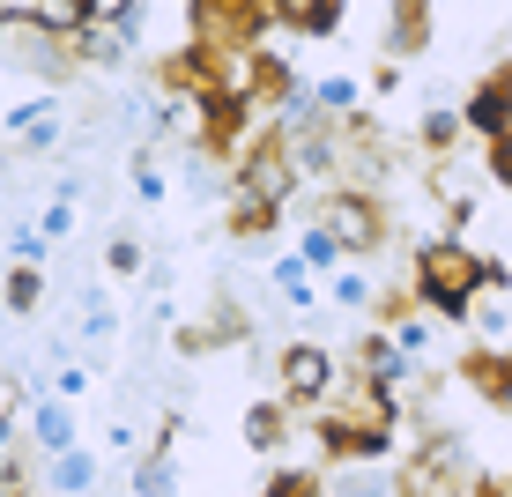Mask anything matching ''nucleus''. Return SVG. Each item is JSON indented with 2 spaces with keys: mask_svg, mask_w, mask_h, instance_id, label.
<instances>
[{
  "mask_svg": "<svg viewBox=\"0 0 512 497\" xmlns=\"http://www.w3.org/2000/svg\"><path fill=\"white\" fill-rule=\"evenodd\" d=\"M416 282L438 312H475V290H483V260L461 238H431L416 245Z\"/></svg>",
  "mask_w": 512,
  "mask_h": 497,
  "instance_id": "obj_1",
  "label": "nucleus"
},
{
  "mask_svg": "<svg viewBox=\"0 0 512 497\" xmlns=\"http://www.w3.org/2000/svg\"><path fill=\"white\" fill-rule=\"evenodd\" d=\"M260 23H268V8H260V0H193V45H201L208 60L253 52Z\"/></svg>",
  "mask_w": 512,
  "mask_h": 497,
  "instance_id": "obj_2",
  "label": "nucleus"
},
{
  "mask_svg": "<svg viewBox=\"0 0 512 497\" xmlns=\"http://www.w3.org/2000/svg\"><path fill=\"white\" fill-rule=\"evenodd\" d=\"M0 38H8V67H15V75H45V82H60L67 67H75V52L60 45V30H45L38 15H23V8H8Z\"/></svg>",
  "mask_w": 512,
  "mask_h": 497,
  "instance_id": "obj_3",
  "label": "nucleus"
},
{
  "mask_svg": "<svg viewBox=\"0 0 512 497\" xmlns=\"http://www.w3.org/2000/svg\"><path fill=\"white\" fill-rule=\"evenodd\" d=\"M275 379H282V401H290V408H320L334 394V357L320 342H290L282 364H275Z\"/></svg>",
  "mask_w": 512,
  "mask_h": 497,
  "instance_id": "obj_4",
  "label": "nucleus"
},
{
  "mask_svg": "<svg viewBox=\"0 0 512 497\" xmlns=\"http://www.w3.org/2000/svg\"><path fill=\"white\" fill-rule=\"evenodd\" d=\"M461 119H468L475 134L505 141V134H512V75H490V82H475V97L461 104Z\"/></svg>",
  "mask_w": 512,
  "mask_h": 497,
  "instance_id": "obj_5",
  "label": "nucleus"
},
{
  "mask_svg": "<svg viewBox=\"0 0 512 497\" xmlns=\"http://www.w3.org/2000/svg\"><path fill=\"white\" fill-rule=\"evenodd\" d=\"M327 497H401V475L386 460H342L327 475Z\"/></svg>",
  "mask_w": 512,
  "mask_h": 497,
  "instance_id": "obj_6",
  "label": "nucleus"
},
{
  "mask_svg": "<svg viewBox=\"0 0 512 497\" xmlns=\"http://www.w3.org/2000/svg\"><path fill=\"white\" fill-rule=\"evenodd\" d=\"M45 483H52V497H97V483H104V460H97L90 446H75V453L45 460Z\"/></svg>",
  "mask_w": 512,
  "mask_h": 497,
  "instance_id": "obj_7",
  "label": "nucleus"
},
{
  "mask_svg": "<svg viewBox=\"0 0 512 497\" xmlns=\"http://www.w3.org/2000/svg\"><path fill=\"white\" fill-rule=\"evenodd\" d=\"M30 438H38V446H45L52 460H60V453H75V408H67L60 394L38 401V408H30Z\"/></svg>",
  "mask_w": 512,
  "mask_h": 497,
  "instance_id": "obj_8",
  "label": "nucleus"
},
{
  "mask_svg": "<svg viewBox=\"0 0 512 497\" xmlns=\"http://www.w3.org/2000/svg\"><path fill=\"white\" fill-rule=\"evenodd\" d=\"M423 38H431V8H423V0H394V15H386V52L409 60V52H423Z\"/></svg>",
  "mask_w": 512,
  "mask_h": 497,
  "instance_id": "obj_9",
  "label": "nucleus"
},
{
  "mask_svg": "<svg viewBox=\"0 0 512 497\" xmlns=\"http://www.w3.org/2000/svg\"><path fill=\"white\" fill-rule=\"evenodd\" d=\"M327 230L342 245H372L379 238V216H372V201H349V193H342V201H327Z\"/></svg>",
  "mask_w": 512,
  "mask_h": 497,
  "instance_id": "obj_10",
  "label": "nucleus"
},
{
  "mask_svg": "<svg viewBox=\"0 0 512 497\" xmlns=\"http://www.w3.org/2000/svg\"><path fill=\"white\" fill-rule=\"evenodd\" d=\"M282 431H290V401H260L253 416H245V446H253V453H275Z\"/></svg>",
  "mask_w": 512,
  "mask_h": 497,
  "instance_id": "obj_11",
  "label": "nucleus"
},
{
  "mask_svg": "<svg viewBox=\"0 0 512 497\" xmlns=\"http://www.w3.org/2000/svg\"><path fill=\"white\" fill-rule=\"evenodd\" d=\"M45 230H38V216H30V208H15V216H8V253H15V268H38V260H45Z\"/></svg>",
  "mask_w": 512,
  "mask_h": 497,
  "instance_id": "obj_12",
  "label": "nucleus"
},
{
  "mask_svg": "<svg viewBox=\"0 0 512 497\" xmlns=\"http://www.w3.org/2000/svg\"><path fill=\"white\" fill-rule=\"evenodd\" d=\"M268 282H275V290H282V305H297V312H305V305H312V260H305V253H290V260H275V275H268Z\"/></svg>",
  "mask_w": 512,
  "mask_h": 497,
  "instance_id": "obj_13",
  "label": "nucleus"
},
{
  "mask_svg": "<svg viewBox=\"0 0 512 497\" xmlns=\"http://www.w3.org/2000/svg\"><path fill=\"white\" fill-rule=\"evenodd\" d=\"M327 297H334L342 312H364V305H372V275H364V268H334Z\"/></svg>",
  "mask_w": 512,
  "mask_h": 497,
  "instance_id": "obj_14",
  "label": "nucleus"
},
{
  "mask_svg": "<svg viewBox=\"0 0 512 497\" xmlns=\"http://www.w3.org/2000/svg\"><path fill=\"white\" fill-rule=\"evenodd\" d=\"M45 305V268H15L8 275V312L23 319V312H38Z\"/></svg>",
  "mask_w": 512,
  "mask_h": 497,
  "instance_id": "obj_15",
  "label": "nucleus"
},
{
  "mask_svg": "<svg viewBox=\"0 0 512 497\" xmlns=\"http://www.w3.org/2000/svg\"><path fill=\"white\" fill-rule=\"evenodd\" d=\"M282 8H290V23H297V30L327 38V30H334V15H342V0H282Z\"/></svg>",
  "mask_w": 512,
  "mask_h": 497,
  "instance_id": "obj_16",
  "label": "nucleus"
},
{
  "mask_svg": "<svg viewBox=\"0 0 512 497\" xmlns=\"http://www.w3.org/2000/svg\"><path fill=\"white\" fill-rule=\"evenodd\" d=\"M297 253H305V260H312V268H342V253H349V245H342V238H334V230H327V223H312V230H305V238H297Z\"/></svg>",
  "mask_w": 512,
  "mask_h": 497,
  "instance_id": "obj_17",
  "label": "nucleus"
},
{
  "mask_svg": "<svg viewBox=\"0 0 512 497\" xmlns=\"http://www.w3.org/2000/svg\"><path fill=\"white\" fill-rule=\"evenodd\" d=\"M171 490H179V468H171L164 453H149L141 475H134V497H171Z\"/></svg>",
  "mask_w": 512,
  "mask_h": 497,
  "instance_id": "obj_18",
  "label": "nucleus"
},
{
  "mask_svg": "<svg viewBox=\"0 0 512 497\" xmlns=\"http://www.w3.org/2000/svg\"><path fill=\"white\" fill-rule=\"evenodd\" d=\"M38 230H45L52 245H60V238H75V201H45V208H38Z\"/></svg>",
  "mask_w": 512,
  "mask_h": 497,
  "instance_id": "obj_19",
  "label": "nucleus"
},
{
  "mask_svg": "<svg viewBox=\"0 0 512 497\" xmlns=\"http://www.w3.org/2000/svg\"><path fill=\"white\" fill-rule=\"evenodd\" d=\"M453 134H461V112H446V104H431V112H423V141H431V149H446Z\"/></svg>",
  "mask_w": 512,
  "mask_h": 497,
  "instance_id": "obj_20",
  "label": "nucleus"
},
{
  "mask_svg": "<svg viewBox=\"0 0 512 497\" xmlns=\"http://www.w3.org/2000/svg\"><path fill=\"white\" fill-rule=\"evenodd\" d=\"M104 268H112V275H141V245L127 238V230H119V238L104 245Z\"/></svg>",
  "mask_w": 512,
  "mask_h": 497,
  "instance_id": "obj_21",
  "label": "nucleus"
},
{
  "mask_svg": "<svg viewBox=\"0 0 512 497\" xmlns=\"http://www.w3.org/2000/svg\"><path fill=\"white\" fill-rule=\"evenodd\" d=\"M468 319H475V334H490V342H498V334H512V312L498 305V297H490V305H475Z\"/></svg>",
  "mask_w": 512,
  "mask_h": 497,
  "instance_id": "obj_22",
  "label": "nucleus"
},
{
  "mask_svg": "<svg viewBox=\"0 0 512 497\" xmlns=\"http://www.w3.org/2000/svg\"><path fill=\"white\" fill-rule=\"evenodd\" d=\"M312 97H320L327 112H357V82H342V75H334V82H320Z\"/></svg>",
  "mask_w": 512,
  "mask_h": 497,
  "instance_id": "obj_23",
  "label": "nucleus"
},
{
  "mask_svg": "<svg viewBox=\"0 0 512 497\" xmlns=\"http://www.w3.org/2000/svg\"><path fill=\"white\" fill-rule=\"evenodd\" d=\"M394 349L423 357V349H431V319H401V327H394Z\"/></svg>",
  "mask_w": 512,
  "mask_h": 497,
  "instance_id": "obj_24",
  "label": "nucleus"
},
{
  "mask_svg": "<svg viewBox=\"0 0 512 497\" xmlns=\"http://www.w3.org/2000/svg\"><path fill=\"white\" fill-rule=\"evenodd\" d=\"M134 193L141 201H164V171H156L149 156H134Z\"/></svg>",
  "mask_w": 512,
  "mask_h": 497,
  "instance_id": "obj_25",
  "label": "nucleus"
},
{
  "mask_svg": "<svg viewBox=\"0 0 512 497\" xmlns=\"http://www.w3.org/2000/svg\"><path fill=\"white\" fill-rule=\"evenodd\" d=\"M490 171H498V186L512 193V134H505V141H490Z\"/></svg>",
  "mask_w": 512,
  "mask_h": 497,
  "instance_id": "obj_26",
  "label": "nucleus"
},
{
  "mask_svg": "<svg viewBox=\"0 0 512 497\" xmlns=\"http://www.w3.org/2000/svg\"><path fill=\"white\" fill-rule=\"evenodd\" d=\"M82 8H90V23H119V15L141 8V0H82Z\"/></svg>",
  "mask_w": 512,
  "mask_h": 497,
  "instance_id": "obj_27",
  "label": "nucleus"
},
{
  "mask_svg": "<svg viewBox=\"0 0 512 497\" xmlns=\"http://www.w3.org/2000/svg\"><path fill=\"white\" fill-rule=\"evenodd\" d=\"M483 379H490V401L512 416V364H505V371H483Z\"/></svg>",
  "mask_w": 512,
  "mask_h": 497,
  "instance_id": "obj_28",
  "label": "nucleus"
},
{
  "mask_svg": "<svg viewBox=\"0 0 512 497\" xmlns=\"http://www.w3.org/2000/svg\"><path fill=\"white\" fill-rule=\"evenodd\" d=\"M52 379H60V394H90V371H82V364H60Z\"/></svg>",
  "mask_w": 512,
  "mask_h": 497,
  "instance_id": "obj_29",
  "label": "nucleus"
},
{
  "mask_svg": "<svg viewBox=\"0 0 512 497\" xmlns=\"http://www.w3.org/2000/svg\"><path fill=\"white\" fill-rule=\"evenodd\" d=\"M475 497H505V490H498V483H475Z\"/></svg>",
  "mask_w": 512,
  "mask_h": 497,
  "instance_id": "obj_30",
  "label": "nucleus"
},
{
  "mask_svg": "<svg viewBox=\"0 0 512 497\" xmlns=\"http://www.w3.org/2000/svg\"><path fill=\"white\" fill-rule=\"evenodd\" d=\"M112 497H134V490H112Z\"/></svg>",
  "mask_w": 512,
  "mask_h": 497,
  "instance_id": "obj_31",
  "label": "nucleus"
},
{
  "mask_svg": "<svg viewBox=\"0 0 512 497\" xmlns=\"http://www.w3.org/2000/svg\"><path fill=\"white\" fill-rule=\"evenodd\" d=\"M15 497H30V490H15Z\"/></svg>",
  "mask_w": 512,
  "mask_h": 497,
  "instance_id": "obj_32",
  "label": "nucleus"
}]
</instances>
